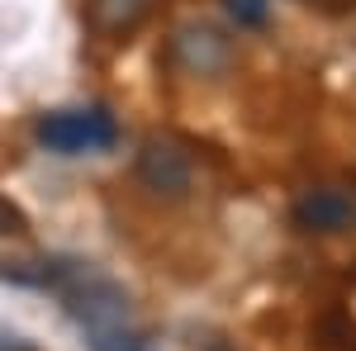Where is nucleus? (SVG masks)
<instances>
[{
	"label": "nucleus",
	"mask_w": 356,
	"mask_h": 351,
	"mask_svg": "<svg viewBox=\"0 0 356 351\" xmlns=\"http://www.w3.org/2000/svg\"><path fill=\"white\" fill-rule=\"evenodd\" d=\"M290 223L309 238L356 233V186H309L290 204Z\"/></svg>",
	"instance_id": "39448f33"
},
{
	"label": "nucleus",
	"mask_w": 356,
	"mask_h": 351,
	"mask_svg": "<svg viewBox=\"0 0 356 351\" xmlns=\"http://www.w3.org/2000/svg\"><path fill=\"white\" fill-rule=\"evenodd\" d=\"M162 62L186 81H223L238 67V38L209 19H186L166 33Z\"/></svg>",
	"instance_id": "7ed1b4c3"
},
{
	"label": "nucleus",
	"mask_w": 356,
	"mask_h": 351,
	"mask_svg": "<svg viewBox=\"0 0 356 351\" xmlns=\"http://www.w3.org/2000/svg\"><path fill=\"white\" fill-rule=\"evenodd\" d=\"M152 10H157V0H86L81 19L86 28L95 33V38H129L138 28L152 19Z\"/></svg>",
	"instance_id": "423d86ee"
},
{
	"label": "nucleus",
	"mask_w": 356,
	"mask_h": 351,
	"mask_svg": "<svg viewBox=\"0 0 356 351\" xmlns=\"http://www.w3.org/2000/svg\"><path fill=\"white\" fill-rule=\"evenodd\" d=\"M0 351H33V342L19 332H0Z\"/></svg>",
	"instance_id": "9b49d317"
},
{
	"label": "nucleus",
	"mask_w": 356,
	"mask_h": 351,
	"mask_svg": "<svg viewBox=\"0 0 356 351\" xmlns=\"http://www.w3.org/2000/svg\"><path fill=\"white\" fill-rule=\"evenodd\" d=\"M314 347L318 351H356V318L347 309H328L314 323Z\"/></svg>",
	"instance_id": "0eeeda50"
},
{
	"label": "nucleus",
	"mask_w": 356,
	"mask_h": 351,
	"mask_svg": "<svg viewBox=\"0 0 356 351\" xmlns=\"http://www.w3.org/2000/svg\"><path fill=\"white\" fill-rule=\"evenodd\" d=\"M38 285L57 290L67 318L81 327V332H95V327H124L134 323V299L129 290L105 275L95 261H81V256H53L43 266L33 270Z\"/></svg>",
	"instance_id": "f257e3e1"
},
{
	"label": "nucleus",
	"mask_w": 356,
	"mask_h": 351,
	"mask_svg": "<svg viewBox=\"0 0 356 351\" xmlns=\"http://www.w3.org/2000/svg\"><path fill=\"white\" fill-rule=\"evenodd\" d=\"M86 342H90V351H152L147 332H143L138 323H124V327H95V332H86Z\"/></svg>",
	"instance_id": "6e6552de"
},
{
	"label": "nucleus",
	"mask_w": 356,
	"mask_h": 351,
	"mask_svg": "<svg viewBox=\"0 0 356 351\" xmlns=\"http://www.w3.org/2000/svg\"><path fill=\"white\" fill-rule=\"evenodd\" d=\"M223 15L238 28H266L271 24V0H223Z\"/></svg>",
	"instance_id": "1a4fd4ad"
},
{
	"label": "nucleus",
	"mask_w": 356,
	"mask_h": 351,
	"mask_svg": "<svg viewBox=\"0 0 356 351\" xmlns=\"http://www.w3.org/2000/svg\"><path fill=\"white\" fill-rule=\"evenodd\" d=\"M134 176H138V186L147 190V195L176 204V199H186V195L195 190V152L176 133H147L143 142H138Z\"/></svg>",
	"instance_id": "20e7f679"
},
{
	"label": "nucleus",
	"mask_w": 356,
	"mask_h": 351,
	"mask_svg": "<svg viewBox=\"0 0 356 351\" xmlns=\"http://www.w3.org/2000/svg\"><path fill=\"white\" fill-rule=\"evenodd\" d=\"M0 233H29V218L24 209H15L5 195H0Z\"/></svg>",
	"instance_id": "9d476101"
},
{
	"label": "nucleus",
	"mask_w": 356,
	"mask_h": 351,
	"mask_svg": "<svg viewBox=\"0 0 356 351\" xmlns=\"http://www.w3.org/2000/svg\"><path fill=\"white\" fill-rule=\"evenodd\" d=\"M33 138L53 157H100L119 142V119L105 105H62L38 114Z\"/></svg>",
	"instance_id": "f03ea898"
},
{
	"label": "nucleus",
	"mask_w": 356,
	"mask_h": 351,
	"mask_svg": "<svg viewBox=\"0 0 356 351\" xmlns=\"http://www.w3.org/2000/svg\"><path fill=\"white\" fill-rule=\"evenodd\" d=\"M0 275H5V280H15V275H10V270H5V266H0Z\"/></svg>",
	"instance_id": "f8f14e48"
}]
</instances>
